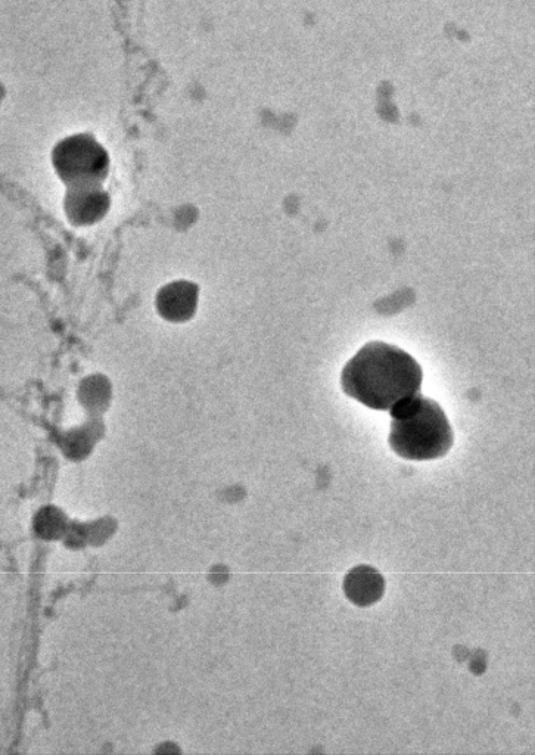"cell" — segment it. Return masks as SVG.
I'll return each mask as SVG.
<instances>
[{"instance_id":"1","label":"cell","mask_w":535,"mask_h":755,"mask_svg":"<svg viewBox=\"0 0 535 755\" xmlns=\"http://www.w3.org/2000/svg\"><path fill=\"white\" fill-rule=\"evenodd\" d=\"M422 381V368L415 357L381 341L362 347L341 374V388L348 397L384 412L418 396Z\"/></svg>"},{"instance_id":"2","label":"cell","mask_w":535,"mask_h":755,"mask_svg":"<svg viewBox=\"0 0 535 755\" xmlns=\"http://www.w3.org/2000/svg\"><path fill=\"white\" fill-rule=\"evenodd\" d=\"M388 443L406 461H435L450 452L453 428L443 407L435 400L418 396L406 400L390 412Z\"/></svg>"},{"instance_id":"3","label":"cell","mask_w":535,"mask_h":755,"mask_svg":"<svg viewBox=\"0 0 535 755\" xmlns=\"http://www.w3.org/2000/svg\"><path fill=\"white\" fill-rule=\"evenodd\" d=\"M58 175L73 188L98 186L107 173L104 149L86 136H76L59 144L54 152Z\"/></svg>"},{"instance_id":"4","label":"cell","mask_w":535,"mask_h":755,"mask_svg":"<svg viewBox=\"0 0 535 755\" xmlns=\"http://www.w3.org/2000/svg\"><path fill=\"white\" fill-rule=\"evenodd\" d=\"M65 207L74 223L87 225L96 222L107 211L108 200L98 186H82L73 188L68 194Z\"/></svg>"},{"instance_id":"5","label":"cell","mask_w":535,"mask_h":755,"mask_svg":"<svg viewBox=\"0 0 535 755\" xmlns=\"http://www.w3.org/2000/svg\"><path fill=\"white\" fill-rule=\"evenodd\" d=\"M384 592V580L376 571L360 567L351 571L345 580V593L359 605L373 604Z\"/></svg>"},{"instance_id":"6","label":"cell","mask_w":535,"mask_h":755,"mask_svg":"<svg viewBox=\"0 0 535 755\" xmlns=\"http://www.w3.org/2000/svg\"><path fill=\"white\" fill-rule=\"evenodd\" d=\"M197 303V291L191 285H171L158 297L161 313L169 319L182 320L191 316Z\"/></svg>"}]
</instances>
